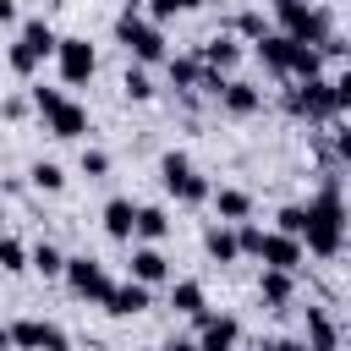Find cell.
<instances>
[{"label":"cell","instance_id":"6da1fadb","mask_svg":"<svg viewBox=\"0 0 351 351\" xmlns=\"http://www.w3.org/2000/svg\"><path fill=\"white\" fill-rule=\"evenodd\" d=\"M302 208H307L302 247H307L313 258H335V252L346 247V203H340V176H329V181H324V192H318L313 203H302Z\"/></svg>","mask_w":351,"mask_h":351},{"label":"cell","instance_id":"7a4b0ae2","mask_svg":"<svg viewBox=\"0 0 351 351\" xmlns=\"http://www.w3.org/2000/svg\"><path fill=\"white\" fill-rule=\"evenodd\" d=\"M115 38L126 44V55H132L137 66H154V60H165V33H159V22H148L137 5H126V11L115 16Z\"/></svg>","mask_w":351,"mask_h":351},{"label":"cell","instance_id":"3957f363","mask_svg":"<svg viewBox=\"0 0 351 351\" xmlns=\"http://www.w3.org/2000/svg\"><path fill=\"white\" fill-rule=\"evenodd\" d=\"M49 55H55V27H49L44 16L22 22V27H16V44H11V71H16V77H33Z\"/></svg>","mask_w":351,"mask_h":351},{"label":"cell","instance_id":"277c9868","mask_svg":"<svg viewBox=\"0 0 351 351\" xmlns=\"http://www.w3.org/2000/svg\"><path fill=\"white\" fill-rule=\"evenodd\" d=\"M285 110L302 115V121H335V82L329 77H302L291 93H285Z\"/></svg>","mask_w":351,"mask_h":351},{"label":"cell","instance_id":"5b68a950","mask_svg":"<svg viewBox=\"0 0 351 351\" xmlns=\"http://www.w3.org/2000/svg\"><path fill=\"white\" fill-rule=\"evenodd\" d=\"M11 329V351H71L66 329L60 324H44V318H16L5 324Z\"/></svg>","mask_w":351,"mask_h":351},{"label":"cell","instance_id":"8992f818","mask_svg":"<svg viewBox=\"0 0 351 351\" xmlns=\"http://www.w3.org/2000/svg\"><path fill=\"white\" fill-rule=\"evenodd\" d=\"M60 274H66V285H71L82 302H104V296H110V285H115V280L104 274V263H93V258H66V269H60Z\"/></svg>","mask_w":351,"mask_h":351},{"label":"cell","instance_id":"52a82bcc","mask_svg":"<svg viewBox=\"0 0 351 351\" xmlns=\"http://www.w3.org/2000/svg\"><path fill=\"white\" fill-rule=\"evenodd\" d=\"M55 60H60V77H66L71 88L88 82V77L99 71V55H93L88 38H55Z\"/></svg>","mask_w":351,"mask_h":351},{"label":"cell","instance_id":"ba28073f","mask_svg":"<svg viewBox=\"0 0 351 351\" xmlns=\"http://www.w3.org/2000/svg\"><path fill=\"white\" fill-rule=\"evenodd\" d=\"M258 258H263V269H302V258H307V247L296 241V236H280V230H263V241H258Z\"/></svg>","mask_w":351,"mask_h":351},{"label":"cell","instance_id":"9c48e42d","mask_svg":"<svg viewBox=\"0 0 351 351\" xmlns=\"http://www.w3.org/2000/svg\"><path fill=\"white\" fill-rule=\"evenodd\" d=\"M132 280H137V285H148V291H154V285H165V280H170V258H165L154 241L132 247Z\"/></svg>","mask_w":351,"mask_h":351},{"label":"cell","instance_id":"30bf717a","mask_svg":"<svg viewBox=\"0 0 351 351\" xmlns=\"http://www.w3.org/2000/svg\"><path fill=\"white\" fill-rule=\"evenodd\" d=\"M197 324H203V335H197V351H236V340H241V324H236L230 313H219V318H214V313H203Z\"/></svg>","mask_w":351,"mask_h":351},{"label":"cell","instance_id":"8fae6325","mask_svg":"<svg viewBox=\"0 0 351 351\" xmlns=\"http://www.w3.org/2000/svg\"><path fill=\"white\" fill-rule=\"evenodd\" d=\"M44 126H49V137H66V143H71V137H82V132H88V110H82V104H71V99H60V104L44 115Z\"/></svg>","mask_w":351,"mask_h":351},{"label":"cell","instance_id":"7c38bea8","mask_svg":"<svg viewBox=\"0 0 351 351\" xmlns=\"http://www.w3.org/2000/svg\"><path fill=\"white\" fill-rule=\"evenodd\" d=\"M208 203H214V214H219L225 225H236V219H252V197H247L241 186H208Z\"/></svg>","mask_w":351,"mask_h":351},{"label":"cell","instance_id":"4fadbf2b","mask_svg":"<svg viewBox=\"0 0 351 351\" xmlns=\"http://www.w3.org/2000/svg\"><path fill=\"white\" fill-rule=\"evenodd\" d=\"M104 307H110L115 318H137V313H148V285H137V280H126V285H110Z\"/></svg>","mask_w":351,"mask_h":351},{"label":"cell","instance_id":"5bb4252c","mask_svg":"<svg viewBox=\"0 0 351 351\" xmlns=\"http://www.w3.org/2000/svg\"><path fill=\"white\" fill-rule=\"evenodd\" d=\"M197 60H203L208 71H219V77H225V71H236V66H241V44H236L230 33H219V38H208V44H203V55H197Z\"/></svg>","mask_w":351,"mask_h":351},{"label":"cell","instance_id":"9a60e30c","mask_svg":"<svg viewBox=\"0 0 351 351\" xmlns=\"http://www.w3.org/2000/svg\"><path fill=\"white\" fill-rule=\"evenodd\" d=\"M291 49H296V38H285V33H274V27L258 38V60H263L274 77H285V71H291Z\"/></svg>","mask_w":351,"mask_h":351},{"label":"cell","instance_id":"2e32d148","mask_svg":"<svg viewBox=\"0 0 351 351\" xmlns=\"http://www.w3.org/2000/svg\"><path fill=\"white\" fill-rule=\"evenodd\" d=\"M219 104H225L230 115H258V110H263V88H252V82H230V77H225Z\"/></svg>","mask_w":351,"mask_h":351},{"label":"cell","instance_id":"e0dca14e","mask_svg":"<svg viewBox=\"0 0 351 351\" xmlns=\"http://www.w3.org/2000/svg\"><path fill=\"white\" fill-rule=\"evenodd\" d=\"M302 346L307 351H340V329H335V318L324 307H307V340Z\"/></svg>","mask_w":351,"mask_h":351},{"label":"cell","instance_id":"ac0fdd59","mask_svg":"<svg viewBox=\"0 0 351 351\" xmlns=\"http://www.w3.org/2000/svg\"><path fill=\"white\" fill-rule=\"evenodd\" d=\"M132 219H137V203L132 197H110L104 203V236L110 241H132Z\"/></svg>","mask_w":351,"mask_h":351},{"label":"cell","instance_id":"d6986e66","mask_svg":"<svg viewBox=\"0 0 351 351\" xmlns=\"http://www.w3.org/2000/svg\"><path fill=\"white\" fill-rule=\"evenodd\" d=\"M258 296H263L269 307H285V302L296 296V274H291V269H263V280H258Z\"/></svg>","mask_w":351,"mask_h":351},{"label":"cell","instance_id":"ffe728a7","mask_svg":"<svg viewBox=\"0 0 351 351\" xmlns=\"http://www.w3.org/2000/svg\"><path fill=\"white\" fill-rule=\"evenodd\" d=\"M203 252H208L214 263H236V258H241V252H236V230H230L225 219L208 225V230H203Z\"/></svg>","mask_w":351,"mask_h":351},{"label":"cell","instance_id":"44dd1931","mask_svg":"<svg viewBox=\"0 0 351 351\" xmlns=\"http://www.w3.org/2000/svg\"><path fill=\"white\" fill-rule=\"evenodd\" d=\"M170 307L186 313V318H203V313H208V296H203L197 280H176V285H170Z\"/></svg>","mask_w":351,"mask_h":351},{"label":"cell","instance_id":"7402d4cb","mask_svg":"<svg viewBox=\"0 0 351 351\" xmlns=\"http://www.w3.org/2000/svg\"><path fill=\"white\" fill-rule=\"evenodd\" d=\"M165 66H170V88H181V93H192L197 77H203V60L197 55H165Z\"/></svg>","mask_w":351,"mask_h":351},{"label":"cell","instance_id":"603a6c76","mask_svg":"<svg viewBox=\"0 0 351 351\" xmlns=\"http://www.w3.org/2000/svg\"><path fill=\"white\" fill-rule=\"evenodd\" d=\"M165 230H170V214H165L159 203H148V208H137V219H132V236H137V241H159Z\"/></svg>","mask_w":351,"mask_h":351},{"label":"cell","instance_id":"cb8c5ba5","mask_svg":"<svg viewBox=\"0 0 351 351\" xmlns=\"http://www.w3.org/2000/svg\"><path fill=\"white\" fill-rule=\"evenodd\" d=\"M27 269H38V274H44V280H55V274H60V269H66V252H60V247H55V241H38V247H33V252H27Z\"/></svg>","mask_w":351,"mask_h":351},{"label":"cell","instance_id":"d4e9b609","mask_svg":"<svg viewBox=\"0 0 351 351\" xmlns=\"http://www.w3.org/2000/svg\"><path fill=\"white\" fill-rule=\"evenodd\" d=\"M285 77H296V82H302V77H324V55H318L313 44H296V49H291V71H285Z\"/></svg>","mask_w":351,"mask_h":351},{"label":"cell","instance_id":"484cf974","mask_svg":"<svg viewBox=\"0 0 351 351\" xmlns=\"http://www.w3.org/2000/svg\"><path fill=\"white\" fill-rule=\"evenodd\" d=\"M27 181H33L38 192H60V186H66V170H60L55 159H38V165L27 170Z\"/></svg>","mask_w":351,"mask_h":351},{"label":"cell","instance_id":"4316f807","mask_svg":"<svg viewBox=\"0 0 351 351\" xmlns=\"http://www.w3.org/2000/svg\"><path fill=\"white\" fill-rule=\"evenodd\" d=\"M170 192H176L181 203H208V181H203L197 170H186V176H181V181L170 186Z\"/></svg>","mask_w":351,"mask_h":351},{"label":"cell","instance_id":"83f0119b","mask_svg":"<svg viewBox=\"0 0 351 351\" xmlns=\"http://www.w3.org/2000/svg\"><path fill=\"white\" fill-rule=\"evenodd\" d=\"M302 225H307V208H302V203H285V208L274 214V230H280V236H296V241H302Z\"/></svg>","mask_w":351,"mask_h":351},{"label":"cell","instance_id":"f1b7e54d","mask_svg":"<svg viewBox=\"0 0 351 351\" xmlns=\"http://www.w3.org/2000/svg\"><path fill=\"white\" fill-rule=\"evenodd\" d=\"M0 269H5V274H22V269H27V247H22L16 236H0Z\"/></svg>","mask_w":351,"mask_h":351},{"label":"cell","instance_id":"f546056e","mask_svg":"<svg viewBox=\"0 0 351 351\" xmlns=\"http://www.w3.org/2000/svg\"><path fill=\"white\" fill-rule=\"evenodd\" d=\"M121 88H126V99H137V104H148V99H154V82H148V71H143V66H132V71L121 77Z\"/></svg>","mask_w":351,"mask_h":351},{"label":"cell","instance_id":"4dcf8cb0","mask_svg":"<svg viewBox=\"0 0 351 351\" xmlns=\"http://www.w3.org/2000/svg\"><path fill=\"white\" fill-rule=\"evenodd\" d=\"M186 170H192V159H186V154H181V148H170V154H165V159H159V181H165V186H176V181H181V176H186Z\"/></svg>","mask_w":351,"mask_h":351},{"label":"cell","instance_id":"1f68e13d","mask_svg":"<svg viewBox=\"0 0 351 351\" xmlns=\"http://www.w3.org/2000/svg\"><path fill=\"white\" fill-rule=\"evenodd\" d=\"M203 0H148V16L154 22H170V16H181V11H197Z\"/></svg>","mask_w":351,"mask_h":351},{"label":"cell","instance_id":"d6a6232c","mask_svg":"<svg viewBox=\"0 0 351 351\" xmlns=\"http://www.w3.org/2000/svg\"><path fill=\"white\" fill-rule=\"evenodd\" d=\"M77 165H82V176H88V181L110 176V154H104V148H82V159H77Z\"/></svg>","mask_w":351,"mask_h":351},{"label":"cell","instance_id":"836d02e7","mask_svg":"<svg viewBox=\"0 0 351 351\" xmlns=\"http://www.w3.org/2000/svg\"><path fill=\"white\" fill-rule=\"evenodd\" d=\"M236 33H241V38H252V44H258V38H263V33H269V22H263V11H241V16H236Z\"/></svg>","mask_w":351,"mask_h":351},{"label":"cell","instance_id":"e575fe53","mask_svg":"<svg viewBox=\"0 0 351 351\" xmlns=\"http://www.w3.org/2000/svg\"><path fill=\"white\" fill-rule=\"evenodd\" d=\"M60 99H66L60 88H33V110H38V115H49V110H55Z\"/></svg>","mask_w":351,"mask_h":351},{"label":"cell","instance_id":"d590c367","mask_svg":"<svg viewBox=\"0 0 351 351\" xmlns=\"http://www.w3.org/2000/svg\"><path fill=\"white\" fill-rule=\"evenodd\" d=\"M263 351H307V346H302V340H269Z\"/></svg>","mask_w":351,"mask_h":351},{"label":"cell","instance_id":"8d00e7d4","mask_svg":"<svg viewBox=\"0 0 351 351\" xmlns=\"http://www.w3.org/2000/svg\"><path fill=\"white\" fill-rule=\"evenodd\" d=\"M5 22H16V0H0V27Z\"/></svg>","mask_w":351,"mask_h":351},{"label":"cell","instance_id":"74e56055","mask_svg":"<svg viewBox=\"0 0 351 351\" xmlns=\"http://www.w3.org/2000/svg\"><path fill=\"white\" fill-rule=\"evenodd\" d=\"M165 351H197V340H170Z\"/></svg>","mask_w":351,"mask_h":351},{"label":"cell","instance_id":"f35d334b","mask_svg":"<svg viewBox=\"0 0 351 351\" xmlns=\"http://www.w3.org/2000/svg\"><path fill=\"white\" fill-rule=\"evenodd\" d=\"M0 351H11V329L5 324H0Z\"/></svg>","mask_w":351,"mask_h":351},{"label":"cell","instance_id":"ab89813d","mask_svg":"<svg viewBox=\"0 0 351 351\" xmlns=\"http://www.w3.org/2000/svg\"><path fill=\"white\" fill-rule=\"evenodd\" d=\"M0 219H5V203H0Z\"/></svg>","mask_w":351,"mask_h":351}]
</instances>
